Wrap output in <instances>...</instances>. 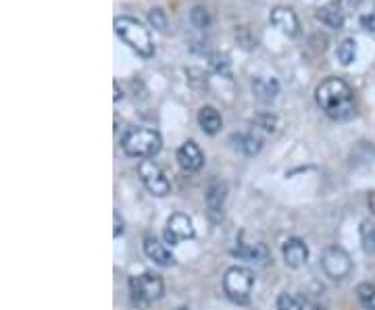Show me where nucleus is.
<instances>
[{
  "label": "nucleus",
  "instance_id": "nucleus-7",
  "mask_svg": "<svg viewBox=\"0 0 375 310\" xmlns=\"http://www.w3.org/2000/svg\"><path fill=\"white\" fill-rule=\"evenodd\" d=\"M138 173H140L142 183L146 185V190H149L152 196L163 198V196H167V194L171 192V183H169V179L165 177L163 169H161L154 160H150V158L140 160V164H138Z\"/></svg>",
  "mask_w": 375,
  "mask_h": 310
},
{
  "label": "nucleus",
  "instance_id": "nucleus-33",
  "mask_svg": "<svg viewBox=\"0 0 375 310\" xmlns=\"http://www.w3.org/2000/svg\"><path fill=\"white\" fill-rule=\"evenodd\" d=\"M315 310H325V309H315Z\"/></svg>",
  "mask_w": 375,
  "mask_h": 310
},
{
  "label": "nucleus",
  "instance_id": "nucleus-12",
  "mask_svg": "<svg viewBox=\"0 0 375 310\" xmlns=\"http://www.w3.org/2000/svg\"><path fill=\"white\" fill-rule=\"evenodd\" d=\"M282 254H284L286 267H290V269H300V267L308 260V248H306V244H304L302 239H299V237H292V239L284 241Z\"/></svg>",
  "mask_w": 375,
  "mask_h": 310
},
{
  "label": "nucleus",
  "instance_id": "nucleus-16",
  "mask_svg": "<svg viewBox=\"0 0 375 310\" xmlns=\"http://www.w3.org/2000/svg\"><path fill=\"white\" fill-rule=\"evenodd\" d=\"M231 142H233V148L240 150L242 155L254 156L261 153L263 148V138L257 136V134H240V136H231Z\"/></svg>",
  "mask_w": 375,
  "mask_h": 310
},
{
  "label": "nucleus",
  "instance_id": "nucleus-25",
  "mask_svg": "<svg viewBox=\"0 0 375 310\" xmlns=\"http://www.w3.org/2000/svg\"><path fill=\"white\" fill-rule=\"evenodd\" d=\"M275 307L278 310H302V300L292 294H282V296H278Z\"/></svg>",
  "mask_w": 375,
  "mask_h": 310
},
{
  "label": "nucleus",
  "instance_id": "nucleus-30",
  "mask_svg": "<svg viewBox=\"0 0 375 310\" xmlns=\"http://www.w3.org/2000/svg\"><path fill=\"white\" fill-rule=\"evenodd\" d=\"M369 211H371V215L375 217V192L369 196Z\"/></svg>",
  "mask_w": 375,
  "mask_h": 310
},
{
  "label": "nucleus",
  "instance_id": "nucleus-26",
  "mask_svg": "<svg viewBox=\"0 0 375 310\" xmlns=\"http://www.w3.org/2000/svg\"><path fill=\"white\" fill-rule=\"evenodd\" d=\"M149 21L156 31H165L167 29V15H165L163 8H152L149 13Z\"/></svg>",
  "mask_w": 375,
  "mask_h": 310
},
{
  "label": "nucleus",
  "instance_id": "nucleus-21",
  "mask_svg": "<svg viewBox=\"0 0 375 310\" xmlns=\"http://www.w3.org/2000/svg\"><path fill=\"white\" fill-rule=\"evenodd\" d=\"M357 298L365 310H375V283H359Z\"/></svg>",
  "mask_w": 375,
  "mask_h": 310
},
{
  "label": "nucleus",
  "instance_id": "nucleus-3",
  "mask_svg": "<svg viewBox=\"0 0 375 310\" xmlns=\"http://www.w3.org/2000/svg\"><path fill=\"white\" fill-rule=\"evenodd\" d=\"M121 148L128 156L134 158H152L161 153L163 148V140L161 134L149 129V127H130L123 138H121Z\"/></svg>",
  "mask_w": 375,
  "mask_h": 310
},
{
  "label": "nucleus",
  "instance_id": "nucleus-9",
  "mask_svg": "<svg viewBox=\"0 0 375 310\" xmlns=\"http://www.w3.org/2000/svg\"><path fill=\"white\" fill-rule=\"evenodd\" d=\"M225 198H227V185L219 179H213L207 190V209H209V219L215 223L224 219Z\"/></svg>",
  "mask_w": 375,
  "mask_h": 310
},
{
  "label": "nucleus",
  "instance_id": "nucleus-13",
  "mask_svg": "<svg viewBox=\"0 0 375 310\" xmlns=\"http://www.w3.org/2000/svg\"><path fill=\"white\" fill-rule=\"evenodd\" d=\"M317 21H321L329 29H342L344 25V8L340 0H332L317 10Z\"/></svg>",
  "mask_w": 375,
  "mask_h": 310
},
{
  "label": "nucleus",
  "instance_id": "nucleus-29",
  "mask_svg": "<svg viewBox=\"0 0 375 310\" xmlns=\"http://www.w3.org/2000/svg\"><path fill=\"white\" fill-rule=\"evenodd\" d=\"M113 87H115V102H119V100L123 98V94L119 92V83L115 81V83H113Z\"/></svg>",
  "mask_w": 375,
  "mask_h": 310
},
{
  "label": "nucleus",
  "instance_id": "nucleus-27",
  "mask_svg": "<svg viewBox=\"0 0 375 310\" xmlns=\"http://www.w3.org/2000/svg\"><path fill=\"white\" fill-rule=\"evenodd\" d=\"M361 25H363L367 31H375V10L361 15Z\"/></svg>",
  "mask_w": 375,
  "mask_h": 310
},
{
  "label": "nucleus",
  "instance_id": "nucleus-32",
  "mask_svg": "<svg viewBox=\"0 0 375 310\" xmlns=\"http://www.w3.org/2000/svg\"><path fill=\"white\" fill-rule=\"evenodd\" d=\"M177 310H188V309H186V307H182V309H177Z\"/></svg>",
  "mask_w": 375,
  "mask_h": 310
},
{
  "label": "nucleus",
  "instance_id": "nucleus-1",
  "mask_svg": "<svg viewBox=\"0 0 375 310\" xmlns=\"http://www.w3.org/2000/svg\"><path fill=\"white\" fill-rule=\"evenodd\" d=\"M317 104L334 121H346L355 115V94L340 78H327L315 92Z\"/></svg>",
  "mask_w": 375,
  "mask_h": 310
},
{
  "label": "nucleus",
  "instance_id": "nucleus-31",
  "mask_svg": "<svg viewBox=\"0 0 375 310\" xmlns=\"http://www.w3.org/2000/svg\"><path fill=\"white\" fill-rule=\"evenodd\" d=\"M350 2H353V4H359V2H361V0H350Z\"/></svg>",
  "mask_w": 375,
  "mask_h": 310
},
{
  "label": "nucleus",
  "instance_id": "nucleus-24",
  "mask_svg": "<svg viewBox=\"0 0 375 310\" xmlns=\"http://www.w3.org/2000/svg\"><path fill=\"white\" fill-rule=\"evenodd\" d=\"M209 63H211V67H213L215 73H221L225 78L231 76V65H229V59L225 55H213Z\"/></svg>",
  "mask_w": 375,
  "mask_h": 310
},
{
  "label": "nucleus",
  "instance_id": "nucleus-22",
  "mask_svg": "<svg viewBox=\"0 0 375 310\" xmlns=\"http://www.w3.org/2000/svg\"><path fill=\"white\" fill-rule=\"evenodd\" d=\"M361 244L367 254H375V223L371 221L361 223Z\"/></svg>",
  "mask_w": 375,
  "mask_h": 310
},
{
  "label": "nucleus",
  "instance_id": "nucleus-18",
  "mask_svg": "<svg viewBox=\"0 0 375 310\" xmlns=\"http://www.w3.org/2000/svg\"><path fill=\"white\" fill-rule=\"evenodd\" d=\"M278 117L275 115H271V113H261V115H257L254 119H252V134H257V136H261L263 140L267 138V136H271V134H275L278 132Z\"/></svg>",
  "mask_w": 375,
  "mask_h": 310
},
{
  "label": "nucleus",
  "instance_id": "nucleus-23",
  "mask_svg": "<svg viewBox=\"0 0 375 310\" xmlns=\"http://www.w3.org/2000/svg\"><path fill=\"white\" fill-rule=\"evenodd\" d=\"M190 21L196 29H207L211 25V17H209V10L203 8V6H194L192 13H190Z\"/></svg>",
  "mask_w": 375,
  "mask_h": 310
},
{
  "label": "nucleus",
  "instance_id": "nucleus-17",
  "mask_svg": "<svg viewBox=\"0 0 375 310\" xmlns=\"http://www.w3.org/2000/svg\"><path fill=\"white\" fill-rule=\"evenodd\" d=\"M252 92L261 102H271L280 94V83L273 78H257L252 81Z\"/></svg>",
  "mask_w": 375,
  "mask_h": 310
},
{
  "label": "nucleus",
  "instance_id": "nucleus-5",
  "mask_svg": "<svg viewBox=\"0 0 375 310\" xmlns=\"http://www.w3.org/2000/svg\"><path fill=\"white\" fill-rule=\"evenodd\" d=\"M254 288V275L246 267H231L224 277L225 296L236 304H246Z\"/></svg>",
  "mask_w": 375,
  "mask_h": 310
},
{
  "label": "nucleus",
  "instance_id": "nucleus-8",
  "mask_svg": "<svg viewBox=\"0 0 375 310\" xmlns=\"http://www.w3.org/2000/svg\"><path fill=\"white\" fill-rule=\"evenodd\" d=\"M194 223L188 215L184 213H173L167 219V227H165V239L171 246L182 244L184 239H192L194 237Z\"/></svg>",
  "mask_w": 375,
  "mask_h": 310
},
{
  "label": "nucleus",
  "instance_id": "nucleus-10",
  "mask_svg": "<svg viewBox=\"0 0 375 310\" xmlns=\"http://www.w3.org/2000/svg\"><path fill=\"white\" fill-rule=\"evenodd\" d=\"M269 21H271L273 27H278L282 34H286V36H290V38L299 34L300 21L292 8L275 6V8L271 10V15H269Z\"/></svg>",
  "mask_w": 375,
  "mask_h": 310
},
{
  "label": "nucleus",
  "instance_id": "nucleus-2",
  "mask_svg": "<svg viewBox=\"0 0 375 310\" xmlns=\"http://www.w3.org/2000/svg\"><path fill=\"white\" fill-rule=\"evenodd\" d=\"M115 34L142 59L154 57V42L150 36L149 27H144L138 19L134 17H117L115 19Z\"/></svg>",
  "mask_w": 375,
  "mask_h": 310
},
{
  "label": "nucleus",
  "instance_id": "nucleus-15",
  "mask_svg": "<svg viewBox=\"0 0 375 310\" xmlns=\"http://www.w3.org/2000/svg\"><path fill=\"white\" fill-rule=\"evenodd\" d=\"M198 125L203 127L205 134L215 136V134L221 132L224 119H221V115H219V111H217L215 106H203V108L198 111Z\"/></svg>",
  "mask_w": 375,
  "mask_h": 310
},
{
  "label": "nucleus",
  "instance_id": "nucleus-28",
  "mask_svg": "<svg viewBox=\"0 0 375 310\" xmlns=\"http://www.w3.org/2000/svg\"><path fill=\"white\" fill-rule=\"evenodd\" d=\"M113 219H115V230H113V235H115V237H119L121 233L125 232V227H123L125 223H123V219H121L119 211H115V213H113Z\"/></svg>",
  "mask_w": 375,
  "mask_h": 310
},
{
  "label": "nucleus",
  "instance_id": "nucleus-20",
  "mask_svg": "<svg viewBox=\"0 0 375 310\" xmlns=\"http://www.w3.org/2000/svg\"><path fill=\"white\" fill-rule=\"evenodd\" d=\"M336 57H338L340 65L348 67V65L355 61V57H357V44H355V40H344V42H340V46H338V50H336Z\"/></svg>",
  "mask_w": 375,
  "mask_h": 310
},
{
  "label": "nucleus",
  "instance_id": "nucleus-6",
  "mask_svg": "<svg viewBox=\"0 0 375 310\" xmlns=\"http://www.w3.org/2000/svg\"><path fill=\"white\" fill-rule=\"evenodd\" d=\"M321 267L325 271V275L334 281L346 279L353 271V258L350 254L340 248V246H329L323 256H321Z\"/></svg>",
  "mask_w": 375,
  "mask_h": 310
},
{
  "label": "nucleus",
  "instance_id": "nucleus-4",
  "mask_svg": "<svg viewBox=\"0 0 375 310\" xmlns=\"http://www.w3.org/2000/svg\"><path fill=\"white\" fill-rule=\"evenodd\" d=\"M163 292H165V283L163 277L156 273H142L130 279V294L138 309H144L152 302L161 300Z\"/></svg>",
  "mask_w": 375,
  "mask_h": 310
},
{
  "label": "nucleus",
  "instance_id": "nucleus-11",
  "mask_svg": "<svg viewBox=\"0 0 375 310\" xmlns=\"http://www.w3.org/2000/svg\"><path fill=\"white\" fill-rule=\"evenodd\" d=\"M177 162L184 171L188 173H194V171H200L203 164H205V155L203 150L198 148L196 142H186L177 148Z\"/></svg>",
  "mask_w": 375,
  "mask_h": 310
},
{
  "label": "nucleus",
  "instance_id": "nucleus-19",
  "mask_svg": "<svg viewBox=\"0 0 375 310\" xmlns=\"http://www.w3.org/2000/svg\"><path fill=\"white\" fill-rule=\"evenodd\" d=\"M233 254L240 256V258H244V260H257V262H265V260H267V250H265L263 244H254V246H250V244H240V246L233 250Z\"/></svg>",
  "mask_w": 375,
  "mask_h": 310
},
{
  "label": "nucleus",
  "instance_id": "nucleus-14",
  "mask_svg": "<svg viewBox=\"0 0 375 310\" xmlns=\"http://www.w3.org/2000/svg\"><path fill=\"white\" fill-rule=\"evenodd\" d=\"M144 254L158 267H173L175 265V256L171 254V250H167V246L161 244L154 237L144 239Z\"/></svg>",
  "mask_w": 375,
  "mask_h": 310
}]
</instances>
